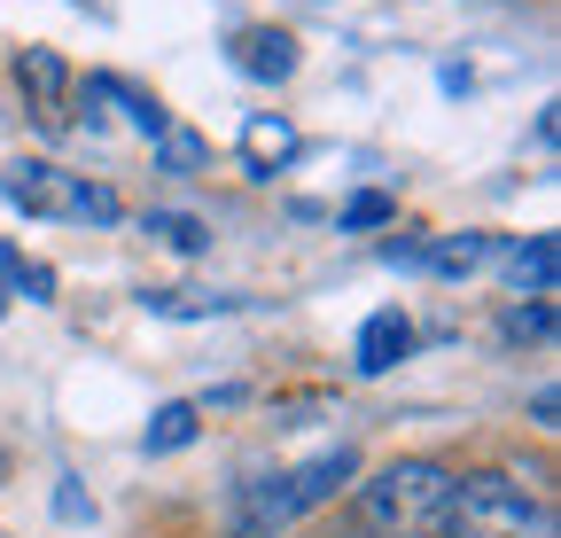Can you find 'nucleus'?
Instances as JSON below:
<instances>
[{"label":"nucleus","mask_w":561,"mask_h":538,"mask_svg":"<svg viewBox=\"0 0 561 538\" xmlns=\"http://www.w3.org/2000/svg\"><path fill=\"white\" fill-rule=\"evenodd\" d=\"M460 477L445 460H390L359 484V530L367 538H437Z\"/></svg>","instance_id":"1"},{"label":"nucleus","mask_w":561,"mask_h":538,"mask_svg":"<svg viewBox=\"0 0 561 538\" xmlns=\"http://www.w3.org/2000/svg\"><path fill=\"white\" fill-rule=\"evenodd\" d=\"M437 538H561V523L538 484L507 477V468H483V477H460Z\"/></svg>","instance_id":"2"},{"label":"nucleus","mask_w":561,"mask_h":538,"mask_svg":"<svg viewBox=\"0 0 561 538\" xmlns=\"http://www.w3.org/2000/svg\"><path fill=\"white\" fill-rule=\"evenodd\" d=\"M351 468H359V453H351V445H335V453H320V460L289 468V477H265V484H250V492H242V523H250V530H273V523H289V515L320 507L335 484H351Z\"/></svg>","instance_id":"3"},{"label":"nucleus","mask_w":561,"mask_h":538,"mask_svg":"<svg viewBox=\"0 0 561 538\" xmlns=\"http://www.w3.org/2000/svg\"><path fill=\"white\" fill-rule=\"evenodd\" d=\"M0 195L24 204L32 219H117V195H110V187H87L79 172H55V164L0 172Z\"/></svg>","instance_id":"4"},{"label":"nucleus","mask_w":561,"mask_h":538,"mask_svg":"<svg viewBox=\"0 0 561 538\" xmlns=\"http://www.w3.org/2000/svg\"><path fill=\"white\" fill-rule=\"evenodd\" d=\"M234 62H242L250 79L280 87V79L297 71V39H289V32H273V24H257V32H242V39H234Z\"/></svg>","instance_id":"5"},{"label":"nucleus","mask_w":561,"mask_h":538,"mask_svg":"<svg viewBox=\"0 0 561 538\" xmlns=\"http://www.w3.org/2000/svg\"><path fill=\"white\" fill-rule=\"evenodd\" d=\"M405 344H413L405 312H375V320L359 328V375H390V367L405 359Z\"/></svg>","instance_id":"6"},{"label":"nucleus","mask_w":561,"mask_h":538,"mask_svg":"<svg viewBox=\"0 0 561 538\" xmlns=\"http://www.w3.org/2000/svg\"><path fill=\"white\" fill-rule=\"evenodd\" d=\"M553 265H561V242H553V234H530V242L507 257V274H515V289H530V297H553Z\"/></svg>","instance_id":"7"},{"label":"nucleus","mask_w":561,"mask_h":538,"mask_svg":"<svg viewBox=\"0 0 561 538\" xmlns=\"http://www.w3.org/2000/svg\"><path fill=\"white\" fill-rule=\"evenodd\" d=\"M242 157H250L257 172L289 164V157H297V133H289V117H250V133H242Z\"/></svg>","instance_id":"8"},{"label":"nucleus","mask_w":561,"mask_h":538,"mask_svg":"<svg viewBox=\"0 0 561 538\" xmlns=\"http://www.w3.org/2000/svg\"><path fill=\"white\" fill-rule=\"evenodd\" d=\"M483 234H445V242H430L421 250V265H430V274H468V265H483Z\"/></svg>","instance_id":"9"},{"label":"nucleus","mask_w":561,"mask_h":538,"mask_svg":"<svg viewBox=\"0 0 561 538\" xmlns=\"http://www.w3.org/2000/svg\"><path fill=\"white\" fill-rule=\"evenodd\" d=\"M24 79H32V94H39V117L55 125V117H62V62H55L47 47H32V55H24Z\"/></svg>","instance_id":"10"},{"label":"nucleus","mask_w":561,"mask_h":538,"mask_svg":"<svg viewBox=\"0 0 561 538\" xmlns=\"http://www.w3.org/2000/svg\"><path fill=\"white\" fill-rule=\"evenodd\" d=\"M195 437V407H187V398H172V407H157V422H149V437H140V445H149V453H180Z\"/></svg>","instance_id":"11"},{"label":"nucleus","mask_w":561,"mask_h":538,"mask_svg":"<svg viewBox=\"0 0 561 538\" xmlns=\"http://www.w3.org/2000/svg\"><path fill=\"white\" fill-rule=\"evenodd\" d=\"M500 328H507V344H546V335H553V305H546V297H530V305H515Z\"/></svg>","instance_id":"12"},{"label":"nucleus","mask_w":561,"mask_h":538,"mask_svg":"<svg viewBox=\"0 0 561 538\" xmlns=\"http://www.w3.org/2000/svg\"><path fill=\"white\" fill-rule=\"evenodd\" d=\"M149 234H164L172 250H203V242H210V227L187 219V211H149Z\"/></svg>","instance_id":"13"},{"label":"nucleus","mask_w":561,"mask_h":538,"mask_svg":"<svg viewBox=\"0 0 561 538\" xmlns=\"http://www.w3.org/2000/svg\"><path fill=\"white\" fill-rule=\"evenodd\" d=\"M164 164L172 172H195L203 164V141H195V133H164Z\"/></svg>","instance_id":"14"},{"label":"nucleus","mask_w":561,"mask_h":538,"mask_svg":"<svg viewBox=\"0 0 561 538\" xmlns=\"http://www.w3.org/2000/svg\"><path fill=\"white\" fill-rule=\"evenodd\" d=\"M343 219H351V227H382V219H390V195H351Z\"/></svg>","instance_id":"15"}]
</instances>
